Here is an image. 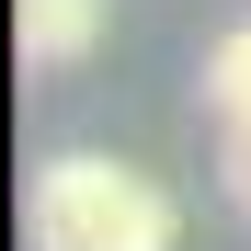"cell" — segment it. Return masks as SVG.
Returning <instances> with one entry per match:
<instances>
[{"label": "cell", "mask_w": 251, "mask_h": 251, "mask_svg": "<svg viewBox=\"0 0 251 251\" xmlns=\"http://www.w3.org/2000/svg\"><path fill=\"white\" fill-rule=\"evenodd\" d=\"M23 228H34V251H183V205L137 160L57 149L23 194Z\"/></svg>", "instance_id": "cell-1"}, {"label": "cell", "mask_w": 251, "mask_h": 251, "mask_svg": "<svg viewBox=\"0 0 251 251\" xmlns=\"http://www.w3.org/2000/svg\"><path fill=\"white\" fill-rule=\"evenodd\" d=\"M205 103H217V126H251V23L205 46Z\"/></svg>", "instance_id": "cell-3"}, {"label": "cell", "mask_w": 251, "mask_h": 251, "mask_svg": "<svg viewBox=\"0 0 251 251\" xmlns=\"http://www.w3.org/2000/svg\"><path fill=\"white\" fill-rule=\"evenodd\" d=\"M228 205L251 217V126H228Z\"/></svg>", "instance_id": "cell-4"}, {"label": "cell", "mask_w": 251, "mask_h": 251, "mask_svg": "<svg viewBox=\"0 0 251 251\" xmlns=\"http://www.w3.org/2000/svg\"><path fill=\"white\" fill-rule=\"evenodd\" d=\"M103 12H114V0H12L23 69H80V57L103 46Z\"/></svg>", "instance_id": "cell-2"}]
</instances>
